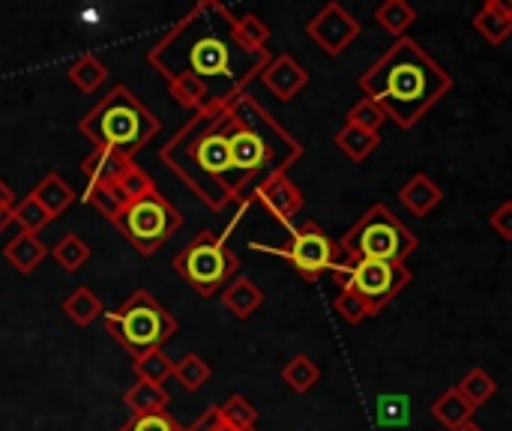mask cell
Here are the masks:
<instances>
[{"label":"cell","mask_w":512,"mask_h":431,"mask_svg":"<svg viewBox=\"0 0 512 431\" xmlns=\"http://www.w3.org/2000/svg\"><path fill=\"white\" fill-rule=\"evenodd\" d=\"M234 15L222 3H201L150 51V63L171 81L195 75L207 84L213 105L234 102L252 78H261L270 51L252 54L234 36Z\"/></svg>","instance_id":"obj_1"},{"label":"cell","mask_w":512,"mask_h":431,"mask_svg":"<svg viewBox=\"0 0 512 431\" xmlns=\"http://www.w3.org/2000/svg\"><path fill=\"white\" fill-rule=\"evenodd\" d=\"M363 96L375 99L387 120L414 129L450 90L453 75L411 36L396 39L360 78Z\"/></svg>","instance_id":"obj_2"},{"label":"cell","mask_w":512,"mask_h":431,"mask_svg":"<svg viewBox=\"0 0 512 431\" xmlns=\"http://www.w3.org/2000/svg\"><path fill=\"white\" fill-rule=\"evenodd\" d=\"M162 159L192 186V192L213 210L237 201L246 186L231 162L228 144V102L198 111L162 147Z\"/></svg>","instance_id":"obj_3"},{"label":"cell","mask_w":512,"mask_h":431,"mask_svg":"<svg viewBox=\"0 0 512 431\" xmlns=\"http://www.w3.org/2000/svg\"><path fill=\"white\" fill-rule=\"evenodd\" d=\"M81 132L93 141V150H111L132 159L159 132V120L144 108V102H138V96L117 84L84 114Z\"/></svg>","instance_id":"obj_4"},{"label":"cell","mask_w":512,"mask_h":431,"mask_svg":"<svg viewBox=\"0 0 512 431\" xmlns=\"http://www.w3.org/2000/svg\"><path fill=\"white\" fill-rule=\"evenodd\" d=\"M417 246V234L387 204H372L339 240V258L405 264L417 252Z\"/></svg>","instance_id":"obj_5"},{"label":"cell","mask_w":512,"mask_h":431,"mask_svg":"<svg viewBox=\"0 0 512 431\" xmlns=\"http://www.w3.org/2000/svg\"><path fill=\"white\" fill-rule=\"evenodd\" d=\"M105 327L135 360L147 351H156L177 333V321L147 291H135L120 309L108 312Z\"/></svg>","instance_id":"obj_6"},{"label":"cell","mask_w":512,"mask_h":431,"mask_svg":"<svg viewBox=\"0 0 512 431\" xmlns=\"http://www.w3.org/2000/svg\"><path fill=\"white\" fill-rule=\"evenodd\" d=\"M174 270L201 294L210 297L219 288H228V279L237 276L240 261L237 255L225 246V240L216 231H201L177 258Z\"/></svg>","instance_id":"obj_7"},{"label":"cell","mask_w":512,"mask_h":431,"mask_svg":"<svg viewBox=\"0 0 512 431\" xmlns=\"http://www.w3.org/2000/svg\"><path fill=\"white\" fill-rule=\"evenodd\" d=\"M330 273L336 276L342 291L360 294L372 306L375 315L384 306H390L411 285L408 264H390V261H348V258H339Z\"/></svg>","instance_id":"obj_8"},{"label":"cell","mask_w":512,"mask_h":431,"mask_svg":"<svg viewBox=\"0 0 512 431\" xmlns=\"http://www.w3.org/2000/svg\"><path fill=\"white\" fill-rule=\"evenodd\" d=\"M114 225L120 228V234L141 252V255H153L171 234L180 231L183 216L159 195V189L141 201H132L120 210V216L114 219Z\"/></svg>","instance_id":"obj_9"},{"label":"cell","mask_w":512,"mask_h":431,"mask_svg":"<svg viewBox=\"0 0 512 431\" xmlns=\"http://www.w3.org/2000/svg\"><path fill=\"white\" fill-rule=\"evenodd\" d=\"M252 249H261V252H273V255H282L294 264V270L315 282L318 276L330 273L339 261V243L330 240L315 222H306L303 228H297L288 240V246H258L252 243Z\"/></svg>","instance_id":"obj_10"},{"label":"cell","mask_w":512,"mask_h":431,"mask_svg":"<svg viewBox=\"0 0 512 431\" xmlns=\"http://www.w3.org/2000/svg\"><path fill=\"white\" fill-rule=\"evenodd\" d=\"M360 21L342 6V3H327L309 24H306V33L312 36V42L330 54V57H339L357 36H360Z\"/></svg>","instance_id":"obj_11"},{"label":"cell","mask_w":512,"mask_h":431,"mask_svg":"<svg viewBox=\"0 0 512 431\" xmlns=\"http://www.w3.org/2000/svg\"><path fill=\"white\" fill-rule=\"evenodd\" d=\"M252 201H258L270 216H276L285 225H291L294 216H300V210L306 204L300 186L288 174H270V177L258 180L252 189Z\"/></svg>","instance_id":"obj_12"},{"label":"cell","mask_w":512,"mask_h":431,"mask_svg":"<svg viewBox=\"0 0 512 431\" xmlns=\"http://www.w3.org/2000/svg\"><path fill=\"white\" fill-rule=\"evenodd\" d=\"M261 81L276 99L291 102L309 84V72L291 54H279L267 63V69L261 72Z\"/></svg>","instance_id":"obj_13"},{"label":"cell","mask_w":512,"mask_h":431,"mask_svg":"<svg viewBox=\"0 0 512 431\" xmlns=\"http://www.w3.org/2000/svg\"><path fill=\"white\" fill-rule=\"evenodd\" d=\"M474 30L489 45H504L512 36V0H486L474 15Z\"/></svg>","instance_id":"obj_14"},{"label":"cell","mask_w":512,"mask_h":431,"mask_svg":"<svg viewBox=\"0 0 512 431\" xmlns=\"http://www.w3.org/2000/svg\"><path fill=\"white\" fill-rule=\"evenodd\" d=\"M135 162L111 153V150H93L84 162H81V174L87 177V186H117L120 177L132 168Z\"/></svg>","instance_id":"obj_15"},{"label":"cell","mask_w":512,"mask_h":431,"mask_svg":"<svg viewBox=\"0 0 512 431\" xmlns=\"http://www.w3.org/2000/svg\"><path fill=\"white\" fill-rule=\"evenodd\" d=\"M399 201L405 204V210L408 213H414V216H429L441 201H444V192H441V186L429 177V174H414L402 189H399Z\"/></svg>","instance_id":"obj_16"},{"label":"cell","mask_w":512,"mask_h":431,"mask_svg":"<svg viewBox=\"0 0 512 431\" xmlns=\"http://www.w3.org/2000/svg\"><path fill=\"white\" fill-rule=\"evenodd\" d=\"M432 417L444 426V429L456 431L462 429V426H468V423H474V414H477V408L474 405H468L462 396H459V390L456 387H450V390H444L435 402H432Z\"/></svg>","instance_id":"obj_17"},{"label":"cell","mask_w":512,"mask_h":431,"mask_svg":"<svg viewBox=\"0 0 512 431\" xmlns=\"http://www.w3.org/2000/svg\"><path fill=\"white\" fill-rule=\"evenodd\" d=\"M222 303H225V309H228L231 315H237V318H249L252 312H258V309H261V303H264V291H261L252 279L237 276V279H231V282H228V288L222 291Z\"/></svg>","instance_id":"obj_18"},{"label":"cell","mask_w":512,"mask_h":431,"mask_svg":"<svg viewBox=\"0 0 512 431\" xmlns=\"http://www.w3.org/2000/svg\"><path fill=\"white\" fill-rule=\"evenodd\" d=\"M48 255V249L42 246V240L36 237V234H18V237H12L9 240V246L3 249V258L18 270V273H33L39 264H42V258Z\"/></svg>","instance_id":"obj_19"},{"label":"cell","mask_w":512,"mask_h":431,"mask_svg":"<svg viewBox=\"0 0 512 431\" xmlns=\"http://www.w3.org/2000/svg\"><path fill=\"white\" fill-rule=\"evenodd\" d=\"M414 21H417V9L408 0H387L375 9V24H381V30L390 33L393 39L408 36Z\"/></svg>","instance_id":"obj_20"},{"label":"cell","mask_w":512,"mask_h":431,"mask_svg":"<svg viewBox=\"0 0 512 431\" xmlns=\"http://www.w3.org/2000/svg\"><path fill=\"white\" fill-rule=\"evenodd\" d=\"M336 147L351 159V162H366L378 147H381V132H366L357 126H342L336 132Z\"/></svg>","instance_id":"obj_21"},{"label":"cell","mask_w":512,"mask_h":431,"mask_svg":"<svg viewBox=\"0 0 512 431\" xmlns=\"http://www.w3.org/2000/svg\"><path fill=\"white\" fill-rule=\"evenodd\" d=\"M33 198L39 201V207H42L51 219H57L60 213H66V210L72 207L75 192L63 183V177L48 174V177H45V180H39V186L33 189Z\"/></svg>","instance_id":"obj_22"},{"label":"cell","mask_w":512,"mask_h":431,"mask_svg":"<svg viewBox=\"0 0 512 431\" xmlns=\"http://www.w3.org/2000/svg\"><path fill=\"white\" fill-rule=\"evenodd\" d=\"M123 405L132 411V417H144V414H159L168 408V393L165 387H156V384H144L138 381L126 396H123Z\"/></svg>","instance_id":"obj_23"},{"label":"cell","mask_w":512,"mask_h":431,"mask_svg":"<svg viewBox=\"0 0 512 431\" xmlns=\"http://www.w3.org/2000/svg\"><path fill=\"white\" fill-rule=\"evenodd\" d=\"M168 90H171V96H174L180 105L192 108L195 114L213 105V96H210L207 84H204L201 78H195V75H177V78H171V81H168Z\"/></svg>","instance_id":"obj_24"},{"label":"cell","mask_w":512,"mask_h":431,"mask_svg":"<svg viewBox=\"0 0 512 431\" xmlns=\"http://www.w3.org/2000/svg\"><path fill=\"white\" fill-rule=\"evenodd\" d=\"M459 396L474 405V408H483L486 402H492L498 396V381L486 372V369H471L459 384H456Z\"/></svg>","instance_id":"obj_25"},{"label":"cell","mask_w":512,"mask_h":431,"mask_svg":"<svg viewBox=\"0 0 512 431\" xmlns=\"http://www.w3.org/2000/svg\"><path fill=\"white\" fill-rule=\"evenodd\" d=\"M63 312H66V318H69L72 324L87 327V324H93V321L102 315V300L84 285V288L72 291V294L63 300Z\"/></svg>","instance_id":"obj_26"},{"label":"cell","mask_w":512,"mask_h":431,"mask_svg":"<svg viewBox=\"0 0 512 431\" xmlns=\"http://www.w3.org/2000/svg\"><path fill=\"white\" fill-rule=\"evenodd\" d=\"M69 81L78 87V90H84V93H93L105 78H108V69H105V63L99 60V57H93V54H81L78 60H72V66H69Z\"/></svg>","instance_id":"obj_27"},{"label":"cell","mask_w":512,"mask_h":431,"mask_svg":"<svg viewBox=\"0 0 512 431\" xmlns=\"http://www.w3.org/2000/svg\"><path fill=\"white\" fill-rule=\"evenodd\" d=\"M282 381L294 390V393H309L318 381H321V369L312 357L297 354L294 360H288V366L282 369Z\"/></svg>","instance_id":"obj_28"},{"label":"cell","mask_w":512,"mask_h":431,"mask_svg":"<svg viewBox=\"0 0 512 431\" xmlns=\"http://www.w3.org/2000/svg\"><path fill=\"white\" fill-rule=\"evenodd\" d=\"M234 36H237V42L246 48V51H252V54H261V51H267V42H270V27L258 18V15H243V18H237L234 21Z\"/></svg>","instance_id":"obj_29"},{"label":"cell","mask_w":512,"mask_h":431,"mask_svg":"<svg viewBox=\"0 0 512 431\" xmlns=\"http://www.w3.org/2000/svg\"><path fill=\"white\" fill-rule=\"evenodd\" d=\"M132 369H135L138 381L156 384V387H162L168 378H174V363H171L168 354H162L159 348H156V351H147L144 357H138Z\"/></svg>","instance_id":"obj_30"},{"label":"cell","mask_w":512,"mask_h":431,"mask_svg":"<svg viewBox=\"0 0 512 431\" xmlns=\"http://www.w3.org/2000/svg\"><path fill=\"white\" fill-rule=\"evenodd\" d=\"M219 420L222 426L231 431H252L258 423V411L252 408L249 399L243 396H231L225 405H219Z\"/></svg>","instance_id":"obj_31"},{"label":"cell","mask_w":512,"mask_h":431,"mask_svg":"<svg viewBox=\"0 0 512 431\" xmlns=\"http://www.w3.org/2000/svg\"><path fill=\"white\" fill-rule=\"evenodd\" d=\"M51 258H54L66 273H75V270H81V267L87 264V258H90V246H87L81 237L66 234V237H60V243L51 249Z\"/></svg>","instance_id":"obj_32"},{"label":"cell","mask_w":512,"mask_h":431,"mask_svg":"<svg viewBox=\"0 0 512 431\" xmlns=\"http://www.w3.org/2000/svg\"><path fill=\"white\" fill-rule=\"evenodd\" d=\"M345 123L348 126H357V129H366V132H381V126L387 123V114H384V108L375 99L363 96L360 102L351 105Z\"/></svg>","instance_id":"obj_33"},{"label":"cell","mask_w":512,"mask_h":431,"mask_svg":"<svg viewBox=\"0 0 512 431\" xmlns=\"http://www.w3.org/2000/svg\"><path fill=\"white\" fill-rule=\"evenodd\" d=\"M114 189H117V195L123 198V204H132V201H141V198L153 195V192H156V183H153V177H150L147 171H141L138 165H132V168L120 177V183H117Z\"/></svg>","instance_id":"obj_34"},{"label":"cell","mask_w":512,"mask_h":431,"mask_svg":"<svg viewBox=\"0 0 512 431\" xmlns=\"http://www.w3.org/2000/svg\"><path fill=\"white\" fill-rule=\"evenodd\" d=\"M333 309H336L339 318H342L345 324H351V327L363 324L366 318H375L372 306H369L360 294H354V291H339L336 300H333Z\"/></svg>","instance_id":"obj_35"},{"label":"cell","mask_w":512,"mask_h":431,"mask_svg":"<svg viewBox=\"0 0 512 431\" xmlns=\"http://www.w3.org/2000/svg\"><path fill=\"white\" fill-rule=\"evenodd\" d=\"M174 378L177 384H183V390H201L210 378V366L198 357V354H189L183 357L180 363H174Z\"/></svg>","instance_id":"obj_36"},{"label":"cell","mask_w":512,"mask_h":431,"mask_svg":"<svg viewBox=\"0 0 512 431\" xmlns=\"http://www.w3.org/2000/svg\"><path fill=\"white\" fill-rule=\"evenodd\" d=\"M12 213H15V225L24 231V234H39L48 222H51V216L39 207V201L30 195V198H24V201H18L15 207H12Z\"/></svg>","instance_id":"obj_37"},{"label":"cell","mask_w":512,"mask_h":431,"mask_svg":"<svg viewBox=\"0 0 512 431\" xmlns=\"http://www.w3.org/2000/svg\"><path fill=\"white\" fill-rule=\"evenodd\" d=\"M84 201L90 204V207H96L102 216H108L111 222L120 216V210L126 207L123 204V198L117 195V189L114 186H87V192H84Z\"/></svg>","instance_id":"obj_38"},{"label":"cell","mask_w":512,"mask_h":431,"mask_svg":"<svg viewBox=\"0 0 512 431\" xmlns=\"http://www.w3.org/2000/svg\"><path fill=\"white\" fill-rule=\"evenodd\" d=\"M120 431H189L183 429L174 417H168V411L159 414H144V417H132Z\"/></svg>","instance_id":"obj_39"},{"label":"cell","mask_w":512,"mask_h":431,"mask_svg":"<svg viewBox=\"0 0 512 431\" xmlns=\"http://www.w3.org/2000/svg\"><path fill=\"white\" fill-rule=\"evenodd\" d=\"M489 228H492L501 240L512 243V201H504V204L489 216Z\"/></svg>","instance_id":"obj_40"},{"label":"cell","mask_w":512,"mask_h":431,"mask_svg":"<svg viewBox=\"0 0 512 431\" xmlns=\"http://www.w3.org/2000/svg\"><path fill=\"white\" fill-rule=\"evenodd\" d=\"M189 431H231L222 426V420H219V408H210L204 417H198V423L192 426Z\"/></svg>","instance_id":"obj_41"},{"label":"cell","mask_w":512,"mask_h":431,"mask_svg":"<svg viewBox=\"0 0 512 431\" xmlns=\"http://www.w3.org/2000/svg\"><path fill=\"white\" fill-rule=\"evenodd\" d=\"M0 207H15V192L9 189L6 180H0Z\"/></svg>","instance_id":"obj_42"},{"label":"cell","mask_w":512,"mask_h":431,"mask_svg":"<svg viewBox=\"0 0 512 431\" xmlns=\"http://www.w3.org/2000/svg\"><path fill=\"white\" fill-rule=\"evenodd\" d=\"M15 222V213H12V207H0V231L6 228V225H12Z\"/></svg>","instance_id":"obj_43"},{"label":"cell","mask_w":512,"mask_h":431,"mask_svg":"<svg viewBox=\"0 0 512 431\" xmlns=\"http://www.w3.org/2000/svg\"><path fill=\"white\" fill-rule=\"evenodd\" d=\"M456 431H486L483 426H477V423H468V426H462V429H456Z\"/></svg>","instance_id":"obj_44"}]
</instances>
